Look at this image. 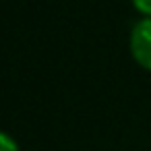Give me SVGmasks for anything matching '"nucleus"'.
Instances as JSON below:
<instances>
[{
	"label": "nucleus",
	"instance_id": "obj_3",
	"mask_svg": "<svg viewBox=\"0 0 151 151\" xmlns=\"http://www.w3.org/2000/svg\"><path fill=\"white\" fill-rule=\"evenodd\" d=\"M132 6L143 17H151V0H132Z\"/></svg>",
	"mask_w": 151,
	"mask_h": 151
},
{
	"label": "nucleus",
	"instance_id": "obj_1",
	"mask_svg": "<svg viewBox=\"0 0 151 151\" xmlns=\"http://www.w3.org/2000/svg\"><path fill=\"white\" fill-rule=\"evenodd\" d=\"M128 44L137 64L151 70V17H143L132 25Z\"/></svg>",
	"mask_w": 151,
	"mask_h": 151
},
{
	"label": "nucleus",
	"instance_id": "obj_2",
	"mask_svg": "<svg viewBox=\"0 0 151 151\" xmlns=\"http://www.w3.org/2000/svg\"><path fill=\"white\" fill-rule=\"evenodd\" d=\"M0 151H19L17 141H15L11 134L2 132V130H0Z\"/></svg>",
	"mask_w": 151,
	"mask_h": 151
}]
</instances>
